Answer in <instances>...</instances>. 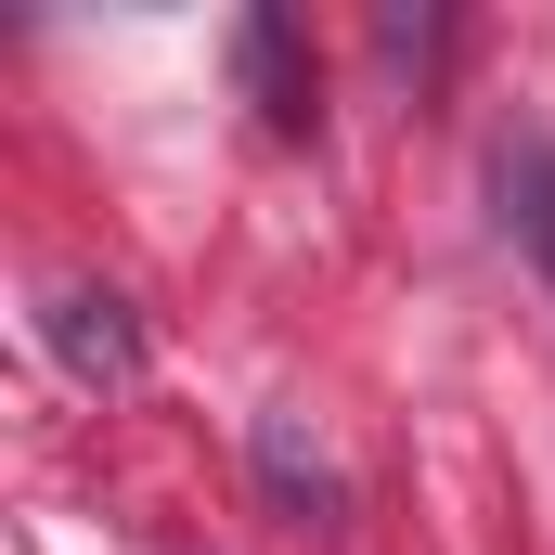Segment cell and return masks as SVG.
Returning a JSON list of instances; mask_svg holds the SVG:
<instances>
[{
	"label": "cell",
	"mask_w": 555,
	"mask_h": 555,
	"mask_svg": "<svg viewBox=\"0 0 555 555\" xmlns=\"http://www.w3.org/2000/svg\"><path fill=\"white\" fill-rule=\"evenodd\" d=\"M39 336L65 349V375H78V388H142V323H130V297H117V284H52Z\"/></svg>",
	"instance_id": "1"
},
{
	"label": "cell",
	"mask_w": 555,
	"mask_h": 555,
	"mask_svg": "<svg viewBox=\"0 0 555 555\" xmlns=\"http://www.w3.org/2000/svg\"><path fill=\"white\" fill-rule=\"evenodd\" d=\"M491 220H504V246L530 259V284L555 297V142L543 130H504V142H491Z\"/></svg>",
	"instance_id": "2"
},
{
	"label": "cell",
	"mask_w": 555,
	"mask_h": 555,
	"mask_svg": "<svg viewBox=\"0 0 555 555\" xmlns=\"http://www.w3.org/2000/svg\"><path fill=\"white\" fill-rule=\"evenodd\" d=\"M233 65H246V91H259V117L272 130H310L323 104H310V65H297V26L284 13H246L233 26Z\"/></svg>",
	"instance_id": "3"
},
{
	"label": "cell",
	"mask_w": 555,
	"mask_h": 555,
	"mask_svg": "<svg viewBox=\"0 0 555 555\" xmlns=\"http://www.w3.org/2000/svg\"><path fill=\"white\" fill-rule=\"evenodd\" d=\"M259 478H272V504H297V530L349 504V491H336V465H323V452H297V426H284V414L259 426Z\"/></svg>",
	"instance_id": "4"
}]
</instances>
